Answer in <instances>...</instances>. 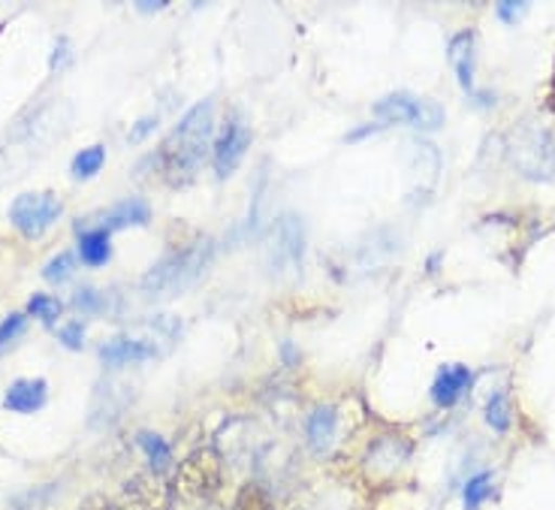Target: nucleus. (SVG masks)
Returning <instances> with one entry per match:
<instances>
[{"instance_id": "nucleus-24", "label": "nucleus", "mask_w": 555, "mask_h": 510, "mask_svg": "<svg viewBox=\"0 0 555 510\" xmlns=\"http://www.w3.org/2000/svg\"><path fill=\"white\" fill-rule=\"evenodd\" d=\"M73 303L79 311H88V315H98L100 305H103V293L94 288H79L76 290V296H73Z\"/></svg>"}, {"instance_id": "nucleus-4", "label": "nucleus", "mask_w": 555, "mask_h": 510, "mask_svg": "<svg viewBox=\"0 0 555 510\" xmlns=\"http://www.w3.org/2000/svg\"><path fill=\"white\" fill-rule=\"evenodd\" d=\"M511 157L528 179H550L555 173V142L538 125H522L516 130Z\"/></svg>"}, {"instance_id": "nucleus-18", "label": "nucleus", "mask_w": 555, "mask_h": 510, "mask_svg": "<svg viewBox=\"0 0 555 510\" xmlns=\"http://www.w3.org/2000/svg\"><path fill=\"white\" fill-rule=\"evenodd\" d=\"M28 311L34 318L46 323V327H52L57 318H61V311H64V305L57 303L55 296H46V293H37V296H30Z\"/></svg>"}, {"instance_id": "nucleus-30", "label": "nucleus", "mask_w": 555, "mask_h": 510, "mask_svg": "<svg viewBox=\"0 0 555 510\" xmlns=\"http://www.w3.org/2000/svg\"><path fill=\"white\" fill-rule=\"evenodd\" d=\"M82 510H112L109 505H106V501H100V498H94V501H88V505H85Z\"/></svg>"}, {"instance_id": "nucleus-10", "label": "nucleus", "mask_w": 555, "mask_h": 510, "mask_svg": "<svg viewBox=\"0 0 555 510\" xmlns=\"http://www.w3.org/2000/svg\"><path fill=\"white\" fill-rule=\"evenodd\" d=\"M160 354V347L154 339H133V335H118L106 345H100V359L109 369H121V366H133V362H145Z\"/></svg>"}, {"instance_id": "nucleus-12", "label": "nucleus", "mask_w": 555, "mask_h": 510, "mask_svg": "<svg viewBox=\"0 0 555 510\" xmlns=\"http://www.w3.org/2000/svg\"><path fill=\"white\" fill-rule=\"evenodd\" d=\"M447 55H450V61H453V69H456L462 91L477 94V85H474V34L472 30H462V34H456V37L450 40V46H447Z\"/></svg>"}, {"instance_id": "nucleus-2", "label": "nucleus", "mask_w": 555, "mask_h": 510, "mask_svg": "<svg viewBox=\"0 0 555 510\" xmlns=\"http://www.w3.org/2000/svg\"><path fill=\"white\" fill-rule=\"evenodd\" d=\"M211 260V239H196L194 245L184 251L169 254L167 260L154 263L152 269L142 276V293L149 299H172L181 290H188Z\"/></svg>"}, {"instance_id": "nucleus-23", "label": "nucleus", "mask_w": 555, "mask_h": 510, "mask_svg": "<svg viewBox=\"0 0 555 510\" xmlns=\"http://www.w3.org/2000/svg\"><path fill=\"white\" fill-rule=\"evenodd\" d=\"M22 330H25V315L15 311V315H7V318H3V323H0V354L7 350L10 342H15V339L22 335Z\"/></svg>"}, {"instance_id": "nucleus-9", "label": "nucleus", "mask_w": 555, "mask_h": 510, "mask_svg": "<svg viewBox=\"0 0 555 510\" xmlns=\"http://www.w3.org/2000/svg\"><path fill=\"white\" fill-rule=\"evenodd\" d=\"M152 218V208L145 200H121V203H115L106 212H100V215H88L79 221V227L85 230H91V227H98L103 233H115V230H125V227H142V224H149Z\"/></svg>"}, {"instance_id": "nucleus-6", "label": "nucleus", "mask_w": 555, "mask_h": 510, "mask_svg": "<svg viewBox=\"0 0 555 510\" xmlns=\"http://www.w3.org/2000/svg\"><path fill=\"white\" fill-rule=\"evenodd\" d=\"M64 203L52 191H28L15 196L10 206V221L18 233L42 235L61 218Z\"/></svg>"}, {"instance_id": "nucleus-8", "label": "nucleus", "mask_w": 555, "mask_h": 510, "mask_svg": "<svg viewBox=\"0 0 555 510\" xmlns=\"http://www.w3.org/2000/svg\"><path fill=\"white\" fill-rule=\"evenodd\" d=\"M250 145V130L248 125L233 115V118H227V125H223V133L215 142V173H218V179H230L233 173L242 164V157L248 152Z\"/></svg>"}, {"instance_id": "nucleus-3", "label": "nucleus", "mask_w": 555, "mask_h": 510, "mask_svg": "<svg viewBox=\"0 0 555 510\" xmlns=\"http://www.w3.org/2000/svg\"><path fill=\"white\" fill-rule=\"evenodd\" d=\"M375 118L380 125H408L416 130H438L444 125V110L429 97H416L411 91H392L377 100Z\"/></svg>"}, {"instance_id": "nucleus-16", "label": "nucleus", "mask_w": 555, "mask_h": 510, "mask_svg": "<svg viewBox=\"0 0 555 510\" xmlns=\"http://www.w3.org/2000/svg\"><path fill=\"white\" fill-rule=\"evenodd\" d=\"M139 447L145 450L149 462H152V474H164V471H167L169 447L160 435H154V432H142V435H139Z\"/></svg>"}, {"instance_id": "nucleus-21", "label": "nucleus", "mask_w": 555, "mask_h": 510, "mask_svg": "<svg viewBox=\"0 0 555 510\" xmlns=\"http://www.w3.org/2000/svg\"><path fill=\"white\" fill-rule=\"evenodd\" d=\"M236 510H272L269 505V496H266L263 486H257V483H248L236 498Z\"/></svg>"}, {"instance_id": "nucleus-1", "label": "nucleus", "mask_w": 555, "mask_h": 510, "mask_svg": "<svg viewBox=\"0 0 555 510\" xmlns=\"http://www.w3.org/2000/svg\"><path fill=\"white\" fill-rule=\"evenodd\" d=\"M211 133H215V103L199 100L194 110L184 112L176 130L169 133L167 142L160 145L157 161H160V176L181 188L194 179L199 166L206 164V154L211 149Z\"/></svg>"}, {"instance_id": "nucleus-14", "label": "nucleus", "mask_w": 555, "mask_h": 510, "mask_svg": "<svg viewBox=\"0 0 555 510\" xmlns=\"http://www.w3.org/2000/svg\"><path fill=\"white\" fill-rule=\"evenodd\" d=\"M335 426H338V420H335V408L330 405H323L318 408L314 415L308 417V442L314 450H330V444L335 438Z\"/></svg>"}, {"instance_id": "nucleus-7", "label": "nucleus", "mask_w": 555, "mask_h": 510, "mask_svg": "<svg viewBox=\"0 0 555 510\" xmlns=\"http://www.w3.org/2000/svg\"><path fill=\"white\" fill-rule=\"evenodd\" d=\"M302 254H306V227L296 215H281L272 227V235H269L272 269H278V272L293 269L302 263Z\"/></svg>"}, {"instance_id": "nucleus-13", "label": "nucleus", "mask_w": 555, "mask_h": 510, "mask_svg": "<svg viewBox=\"0 0 555 510\" xmlns=\"http://www.w3.org/2000/svg\"><path fill=\"white\" fill-rule=\"evenodd\" d=\"M46 396H49L46 381H15L3 396V405L10 411H18V415H34L46 405Z\"/></svg>"}, {"instance_id": "nucleus-28", "label": "nucleus", "mask_w": 555, "mask_h": 510, "mask_svg": "<svg viewBox=\"0 0 555 510\" xmlns=\"http://www.w3.org/2000/svg\"><path fill=\"white\" fill-rule=\"evenodd\" d=\"M67 58H69V42L61 40L55 46V52H52V69L64 67V61H67Z\"/></svg>"}, {"instance_id": "nucleus-19", "label": "nucleus", "mask_w": 555, "mask_h": 510, "mask_svg": "<svg viewBox=\"0 0 555 510\" xmlns=\"http://www.w3.org/2000/svg\"><path fill=\"white\" fill-rule=\"evenodd\" d=\"M486 423L495 429V432H507V426H511V408H507L504 393H495L489 399V405H486Z\"/></svg>"}, {"instance_id": "nucleus-15", "label": "nucleus", "mask_w": 555, "mask_h": 510, "mask_svg": "<svg viewBox=\"0 0 555 510\" xmlns=\"http://www.w3.org/2000/svg\"><path fill=\"white\" fill-rule=\"evenodd\" d=\"M79 257L88 266H103V263L112 257V242L109 233L103 230H88V233L79 239Z\"/></svg>"}, {"instance_id": "nucleus-5", "label": "nucleus", "mask_w": 555, "mask_h": 510, "mask_svg": "<svg viewBox=\"0 0 555 510\" xmlns=\"http://www.w3.org/2000/svg\"><path fill=\"white\" fill-rule=\"evenodd\" d=\"M221 456L215 454L211 447H203L191 454L181 462L179 474H176V493L184 501H196V498L211 496L221 486Z\"/></svg>"}, {"instance_id": "nucleus-29", "label": "nucleus", "mask_w": 555, "mask_h": 510, "mask_svg": "<svg viewBox=\"0 0 555 510\" xmlns=\"http://www.w3.org/2000/svg\"><path fill=\"white\" fill-rule=\"evenodd\" d=\"M139 13H157V10H164V0H157V3H137Z\"/></svg>"}, {"instance_id": "nucleus-27", "label": "nucleus", "mask_w": 555, "mask_h": 510, "mask_svg": "<svg viewBox=\"0 0 555 510\" xmlns=\"http://www.w3.org/2000/svg\"><path fill=\"white\" fill-rule=\"evenodd\" d=\"M522 10H526V3H516V0H504V3H499V15L504 22H514L516 13H522Z\"/></svg>"}, {"instance_id": "nucleus-26", "label": "nucleus", "mask_w": 555, "mask_h": 510, "mask_svg": "<svg viewBox=\"0 0 555 510\" xmlns=\"http://www.w3.org/2000/svg\"><path fill=\"white\" fill-rule=\"evenodd\" d=\"M157 125H160V118H157V115H145V118H139L137 125L130 127V142H142V139L149 137Z\"/></svg>"}, {"instance_id": "nucleus-20", "label": "nucleus", "mask_w": 555, "mask_h": 510, "mask_svg": "<svg viewBox=\"0 0 555 510\" xmlns=\"http://www.w3.org/2000/svg\"><path fill=\"white\" fill-rule=\"evenodd\" d=\"M489 493H492V474H486L483 471V474L472 477L468 486H465V508L477 510L486 498H489Z\"/></svg>"}, {"instance_id": "nucleus-22", "label": "nucleus", "mask_w": 555, "mask_h": 510, "mask_svg": "<svg viewBox=\"0 0 555 510\" xmlns=\"http://www.w3.org/2000/svg\"><path fill=\"white\" fill-rule=\"evenodd\" d=\"M73 269H76V257L64 251V254H57L55 260L42 269V278H46V281H55V284H61V281H67V278L73 276Z\"/></svg>"}, {"instance_id": "nucleus-25", "label": "nucleus", "mask_w": 555, "mask_h": 510, "mask_svg": "<svg viewBox=\"0 0 555 510\" xmlns=\"http://www.w3.org/2000/svg\"><path fill=\"white\" fill-rule=\"evenodd\" d=\"M57 339H61V345L69 347V350H79L85 345V327L82 323H69L64 330L57 332Z\"/></svg>"}, {"instance_id": "nucleus-17", "label": "nucleus", "mask_w": 555, "mask_h": 510, "mask_svg": "<svg viewBox=\"0 0 555 510\" xmlns=\"http://www.w3.org/2000/svg\"><path fill=\"white\" fill-rule=\"evenodd\" d=\"M103 145H91V149H85V152L76 154V161H73V179H91V176H98L100 169H103Z\"/></svg>"}, {"instance_id": "nucleus-11", "label": "nucleus", "mask_w": 555, "mask_h": 510, "mask_svg": "<svg viewBox=\"0 0 555 510\" xmlns=\"http://www.w3.org/2000/svg\"><path fill=\"white\" fill-rule=\"evenodd\" d=\"M474 374L465 369V366H447L438 372L435 378V384H431V399L435 405H441V408H450V405H456L459 396L472 386Z\"/></svg>"}]
</instances>
